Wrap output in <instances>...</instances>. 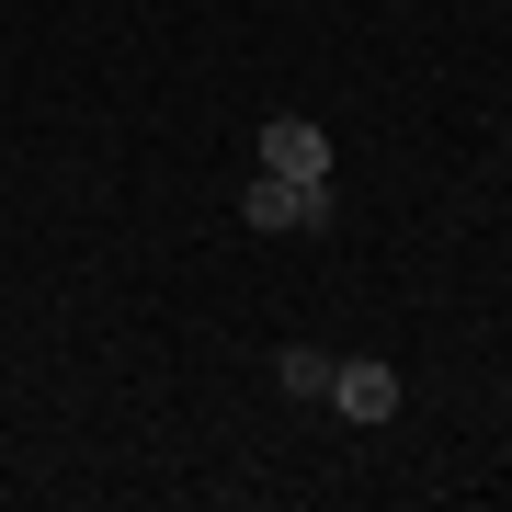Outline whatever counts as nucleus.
<instances>
[{
	"label": "nucleus",
	"mask_w": 512,
	"mask_h": 512,
	"mask_svg": "<svg viewBox=\"0 0 512 512\" xmlns=\"http://www.w3.org/2000/svg\"><path fill=\"white\" fill-rule=\"evenodd\" d=\"M239 228H262V239L330 228V183H285V171H251V194H239Z\"/></svg>",
	"instance_id": "obj_1"
},
{
	"label": "nucleus",
	"mask_w": 512,
	"mask_h": 512,
	"mask_svg": "<svg viewBox=\"0 0 512 512\" xmlns=\"http://www.w3.org/2000/svg\"><path fill=\"white\" fill-rule=\"evenodd\" d=\"M262 171H285V183H330V137L308 114H262Z\"/></svg>",
	"instance_id": "obj_2"
},
{
	"label": "nucleus",
	"mask_w": 512,
	"mask_h": 512,
	"mask_svg": "<svg viewBox=\"0 0 512 512\" xmlns=\"http://www.w3.org/2000/svg\"><path fill=\"white\" fill-rule=\"evenodd\" d=\"M330 410L342 421H399V376L376 353H353V365H330Z\"/></svg>",
	"instance_id": "obj_3"
},
{
	"label": "nucleus",
	"mask_w": 512,
	"mask_h": 512,
	"mask_svg": "<svg viewBox=\"0 0 512 512\" xmlns=\"http://www.w3.org/2000/svg\"><path fill=\"white\" fill-rule=\"evenodd\" d=\"M274 387H285V399H330V353L319 342H285L274 353Z\"/></svg>",
	"instance_id": "obj_4"
}]
</instances>
